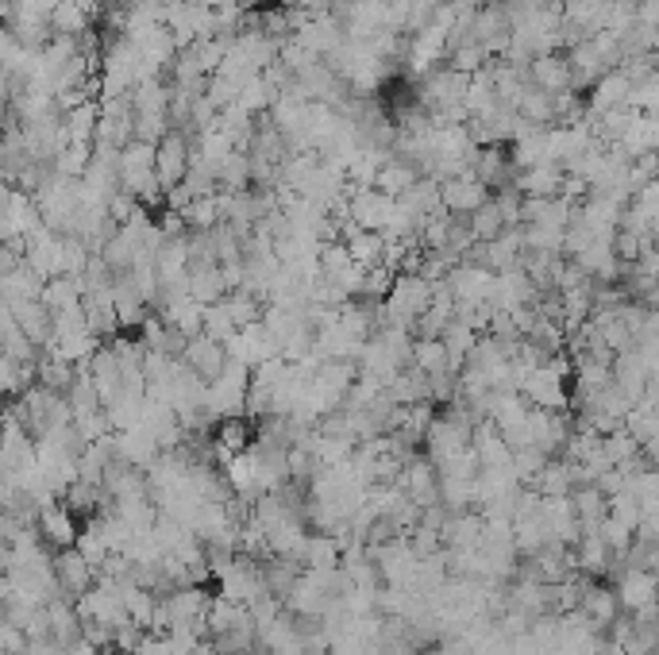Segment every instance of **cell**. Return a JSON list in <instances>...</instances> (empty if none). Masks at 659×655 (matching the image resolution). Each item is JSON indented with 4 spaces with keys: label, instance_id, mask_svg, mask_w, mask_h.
<instances>
[{
    "label": "cell",
    "instance_id": "1",
    "mask_svg": "<svg viewBox=\"0 0 659 655\" xmlns=\"http://www.w3.org/2000/svg\"><path fill=\"white\" fill-rule=\"evenodd\" d=\"M432 294H436V286H432L428 278H421V274H413V271H401L390 289V297L383 301L386 327H409V332H413L416 320L428 312Z\"/></svg>",
    "mask_w": 659,
    "mask_h": 655
},
{
    "label": "cell",
    "instance_id": "2",
    "mask_svg": "<svg viewBox=\"0 0 659 655\" xmlns=\"http://www.w3.org/2000/svg\"><path fill=\"white\" fill-rule=\"evenodd\" d=\"M39 213H43V224L47 228H55L58 236H70L73 224H78V213H82V181L78 178H62V174H55V178L47 181V186L39 189Z\"/></svg>",
    "mask_w": 659,
    "mask_h": 655
},
{
    "label": "cell",
    "instance_id": "3",
    "mask_svg": "<svg viewBox=\"0 0 659 655\" xmlns=\"http://www.w3.org/2000/svg\"><path fill=\"white\" fill-rule=\"evenodd\" d=\"M35 228H43V213L39 201L32 193L16 186H4V216H0V239L4 243L24 247V239L32 236Z\"/></svg>",
    "mask_w": 659,
    "mask_h": 655
},
{
    "label": "cell",
    "instance_id": "4",
    "mask_svg": "<svg viewBox=\"0 0 659 655\" xmlns=\"http://www.w3.org/2000/svg\"><path fill=\"white\" fill-rule=\"evenodd\" d=\"M393 209H398V196L383 193L378 186H351V196H348V213L358 228L366 231H386L393 221Z\"/></svg>",
    "mask_w": 659,
    "mask_h": 655
},
{
    "label": "cell",
    "instance_id": "5",
    "mask_svg": "<svg viewBox=\"0 0 659 655\" xmlns=\"http://www.w3.org/2000/svg\"><path fill=\"white\" fill-rule=\"evenodd\" d=\"M216 586H220V594H224V598L239 602V606H251L255 598L270 594L267 582H262V563H255V559H247V556H239L228 571H220Z\"/></svg>",
    "mask_w": 659,
    "mask_h": 655
},
{
    "label": "cell",
    "instance_id": "6",
    "mask_svg": "<svg viewBox=\"0 0 659 655\" xmlns=\"http://www.w3.org/2000/svg\"><path fill=\"white\" fill-rule=\"evenodd\" d=\"M617 602L625 614H640V609H659V571H640V567H625L617 574Z\"/></svg>",
    "mask_w": 659,
    "mask_h": 655
},
{
    "label": "cell",
    "instance_id": "7",
    "mask_svg": "<svg viewBox=\"0 0 659 655\" xmlns=\"http://www.w3.org/2000/svg\"><path fill=\"white\" fill-rule=\"evenodd\" d=\"M82 516L73 513L66 501H55V505L39 509V536L50 551H62V548H78V536H82Z\"/></svg>",
    "mask_w": 659,
    "mask_h": 655
},
{
    "label": "cell",
    "instance_id": "8",
    "mask_svg": "<svg viewBox=\"0 0 659 655\" xmlns=\"http://www.w3.org/2000/svg\"><path fill=\"white\" fill-rule=\"evenodd\" d=\"M189 166H193V135L189 131H170L158 143V181H163L166 193L186 181Z\"/></svg>",
    "mask_w": 659,
    "mask_h": 655
},
{
    "label": "cell",
    "instance_id": "9",
    "mask_svg": "<svg viewBox=\"0 0 659 655\" xmlns=\"http://www.w3.org/2000/svg\"><path fill=\"white\" fill-rule=\"evenodd\" d=\"M439 196H444V209H448L451 216H471L474 209L486 205L490 196H494V189H490L486 181H479L474 170H467L459 174V178L439 181Z\"/></svg>",
    "mask_w": 659,
    "mask_h": 655
},
{
    "label": "cell",
    "instance_id": "10",
    "mask_svg": "<svg viewBox=\"0 0 659 655\" xmlns=\"http://www.w3.org/2000/svg\"><path fill=\"white\" fill-rule=\"evenodd\" d=\"M398 490L405 493V498H413L421 509H436L439 505V471L432 458L416 455L405 463V471H401L398 478Z\"/></svg>",
    "mask_w": 659,
    "mask_h": 655
},
{
    "label": "cell",
    "instance_id": "11",
    "mask_svg": "<svg viewBox=\"0 0 659 655\" xmlns=\"http://www.w3.org/2000/svg\"><path fill=\"white\" fill-rule=\"evenodd\" d=\"M55 571H58V586H62V594L73 602L85 598V594L97 586V567H93L78 548L55 551Z\"/></svg>",
    "mask_w": 659,
    "mask_h": 655
},
{
    "label": "cell",
    "instance_id": "12",
    "mask_svg": "<svg viewBox=\"0 0 659 655\" xmlns=\"http://www.w3.org/2000/svg\"><path fill=\"white\" fill-rule=\"evenodd\" d=\"M166 606V617H170V629L174 624H193L209 636L204 629V617H209V606H212V594L204 586H181V590H170L163 598Z\"/></svg>",
    "mask_w": 659,
    "mask_h": 655
},
{
    "label": "cell",
    "instance_id": "13",
    "mask_svg": "<svg viewBox=\"0 0 659 655\" xmlns=\"http://www.w3.org/2000/svg\"><path fill=\"white\" fill-rule=\"evenodd\" d=\"M529 78L532 85H540L544 93H552V97H560V93H570L575 90V74H570V58L560 55V50H552V55H540L529 62ZM578 93V90H575Z\"/></svg>",
    "mask_w": 659,
    "mask_h": 655
},
{
    "label": "cell",
    "instance_id": "14",
    "mask_svg": "<svg viewBox=\"0 0 659 655\" xmlns=\"http://www.w3.org/2000/svg\"><path fill=\"white\" fill-rule=\"evenodd\" d=\"M544 528L552 544H567L575 548L582 540V521L575 513V501L570 498H544Z\"/></svg>",
    "mask_w": 659,
    "mask_h": 655
},
{
    "label": "cell",
    "instance_id": "15",
    "mask_svg": "<svg viewBox=\"0 0 659 655\" xmlns=\"http://www.w3.org/2000/svg\"><path fill=\"white\" fill-rule=\"evenodd\" d=\"M513 186L521 189L525 196L552 201V196H563V189H567V166H560V163L529 166V170H517V181H513Z\"/></svg>",
    "mask_w": 659,
    "mask_h": 655
},
{
    "label": "cell",
    "instance_id": "16",
    "mask_svg": "<svg viewBox=\"0 0 659 655\" xmlns=\"http://www.w3.org/2000/svg\"><path fill=\"white\" fill-rule=\"evenodd\" d=\"M181 359H186L204 382H216V378L224 374V367H228V347L201 332V336H193L186 344V355H181Z\"/></svg>",
    "mask_w": 659,
    "mask_h": 655
},
{
    "label": "cell",
    "instance_id": "17",
    "mask_svg": "<svg viewBox=\"0 0 659 655\" xmlns=\"http://www.w3.org/2000/svg\"><path fill=\"white\" fill-rule=\"evenodd\" d=\"M4 309L16 317V324L32 336V344L47 352L50 340H55V312H50L43 301H20V305H4Z\"/></svg>",
    "mask_w": 659,
    "mask_h": 655
},
{
    "label": "cell",
    "instance_id": "18",
    "mask_svg": "<svg viewBox=\"0 0 659 655\" xmlns=\"http://www.w3.org/2000/svg\"><path fill=\"white\" fill-rule=\"evenodd\" d=\"M247 624H255L251 609L239 606V602H232V598H224V594H216V598H212L209 617H204V629H209L212 640L228 636V632H236V629H247Z\"/></svg>",
    "mask_w": 659,
    "mask_h": 655
},
{
    "label": "cell",
    "instance_id": "19",
    "mask_svg": "<svg viewBox=\"0 0 659 655\" xmlns=\"http://www.w3.org/2000/svg\"><path fill=\"white\" fill-rule=\"evenodd\" d=\"M189 294H193V301H201V305L224 301V297L232 294L224 266H220V262H209V266H189Z\"/></svg>",
    "mask_w": 659,
    "mask_h": 655
},
{
    "label": "cell",
    "instance_id": "20",
    "mask_svg": "<svg viewBox=\"0 0 659 655\" xmlns=\"http://www.w3.org/2000/svg\"><path fill=\"white\" fill-rule=\"evenodd\" d=\"M570 501H575V513H578V521H582V533H598V528H602V521L610 516V498H605L598 483L575 486Z\"/></svg>",
    "mask_w": 659,
    "mask_h": 655
},
{
    "label": "cell",
    "instance_id": "21",
    "mask_svg": "<svg viewBox=\"0 0 659 655\" xmlns=\"http://www.w3.org/2000/svg\"><path fill=\"white\" fill-rule=\"evenodd\" d=\"M575 559H578V571L590 574V579H598V574H605L610 567L621 563L610 551V544L602 540V533H582V540L575 544Z\"/></svg>",
    "mask_w": 659,
    "mask_h": 655
},
{
    "label": "cell",
    "instance_id": "22",
    "mask_svg": "<svg viewBox=\"0 0 659 655\" xmlns=\"http://www.w3.org/2000/svg\"><path fill=\"white\" fill-rule=\"evenodd\" d=\"M582 614L590 617L598 629H610V624L617 621L625 609H621V602H617V590L602 586V582L590 579V586H586V598H582Z\"/></svg>",
    "mask_w": 659,
    "mask_h": 655
},
{
    "label": "cell",
    "instance_id": "23",
    "mask_svg": "<svg viewBox=\"0 0 659 655\" xmlns=\"http://www.w3.org/2000/svg\"><path fill=\"white\" fill-rule=\"evenodd\" d=\"M302 567L305 571H332V567H343V544L328 533H309V544L302 551Z\"/></svg>",
    "mask_w": 659,
    "mask_h": 655
},
{
    "label": "cell",
    "instance_id": "24",
    "mask_svg": "<svg viewBox=\"0 0 659 655\" xmlns=\"http://www.w3.org/2000/svg\"><path fill=\"white\" fill-rule=\"evenodd\" d=\"M97 123H101V100H85V105L62 112L66 143H93L97 140Z\"/></svg>",
    "mask_w": 659,
    "mask_h": 655
},
{
    "label": "cell",
    "instance_id": "25",
    "mask_svg": "<svg viewBox=\"0 0 659 655\" xmlns=\"http://www.w3.org/2000/svg\"><path fill=\"white\" fill-rule=\"evenodd\" d=\"M131 105H136V116H170V82H163V78L139 82L131 93Z\"/></svg>",
    "mask_w": 659,
    "mask_h": 655
},
{
    "label": "cell",
    "instance_id": "26",
    "mask_svg": "<svg viewBox=\"0 0 659 655\" xmlns=\"http://www.w3.org/2000/svg\"><path fill=\"white\" fill-rule=\"evenodd\" d=\"M421 178H424L421 166L409 163V158H398V155H393L390 163H386L383 170H378V181H375V186L383 189V193H390V196H401V193H409V189H413Z\"/></svg>",
    "mask_w": 659,
    "mask_h": 655
},
{
    "label": "cell",
    "instance_id": "27",
    "mask_svg": "<svg viewBox=\"0 0 659 655\" xmlns=\"http://www.w3.org/2000/svg\"><path fill=\"white\" fill-rule=\"evenodd\" d=\"M85 301V286L78 274H62V278H50L47 289H43V305L50 312H66V309H78Z\"/></svg>",
    "mask_w": 659,
    "mask_h": 655
},
{
    "label": "cell",
    "instance_id": "28",
    "mask_svg": "<svg viewBox=\"0 0 659 655\" xmlns=\"http://www.w3.org/2000/svg\"><path fill=\"white\" fill-rule=\"evenodd\" d=\"M537 493H544V498H570L575 493V471H570L567 458H552L544 471H540L537 483H529Z\"/></svg>",
    "mask_w": 659,
    "mask_h": 655
},
{
    "label": "cell",
    "instance_id": "29",
    "mask_svg": "<svg viewBox=\"0 0 659 655\" xmlns=\"http://www.w3.org/2000/svg\"><path fill=\"white\" fill-rule=\"evenodd\" d=\"M517 112H521L532 128H555V97L532 82H529V90H525V97L517 100Z\"/></svg>",
    "mask_w": 659,
    "mask_h": 655
},
{
    "label": "cell",
    "instance_id": "30",
    "mask_svg": "<svg viewBox=\"0 0 659 655\" xmlns=\"http://www.w3.org/2000/svg\"><path fill=\"white\" fill-rule=\"evenodd\" d=\"M50 24H55V35H73V39H82V35L93 32L97 20H93L78 0H62L55 9V16H50Z\"/></svg>",
    "mask_w": 659,
    "mask_h": 655
},
{
    "label": "cell",
    "instance_id": "31",
    "mask_svg": "<svg viewBox=\"0 0 659 655\" xmlns=\"http://www.w3.org/2000/svg\"><path fill=\"white\" fill-rule=\"evenodd\" d=\"M413 367L421 370V374H428V378L456 370V367H451V355H448V347H444V340H416Z\"/></svg>",
    "mask_w": 659,
    "mask_h": 655
},
{
    "label": "cell",
    "instance_id": "32",
    "mask_svg": "<svg viewBox=\"0 0 659 655\" xmlns=\"http://www.w3.org/2000/svg\"><path fill=\"white\" fill-rule=\"evenodd\" d=\"M467 224H471V231H474V239H479V243H490V239H497L505 228H509V224H505L502 205H497L494 196H490L486 205L474 209V213L467 216Z\"/></svg>",
    "mask_w": 659,
    "mask_h": 655
},
{
    "label": "cell",
    "instance_id": "33",
    "mask_svg": "<svg viewBox=\"0 0 659 655\" xmlns=\"http://www.w3.org/2000/svg\"><path fill=\"white\" fill-rule=\"evenodd\" d=\"M93 155H97V147H93V143H66V147L58 151V158H55V174L82 181L85 170L93 166Z\"/></svg>",
    "mask_w": 659,
    "mask_h": 655
},
{
    "label": "cell",
    "instance_id": "34",
    "mask_svg": "<svg viewBox=\"0 0 659 655\" xmlns=\"http://www.w3.org/2000/svg\"><path fill=\"white\" fill-rule=\"evenodd\" d=\"M236 332H239V324H236V317L228 312V301L204 305V336L220 340V344H228Z\"/></svg>",
    "mask_w": 659,
    "mask_h": 655
},
{
    "label": "cell",
    "instance_id": "35",
    "mask_svg": "<svg viewBox=\"0 0 659 655\" xmlns=\"http://www.w3.org/2000/svg\"><path fill=\"white\" fill-rule=\"evenodd\" d=\"M78 551H82V556L90 559L97 571L108 563V556H113V548H108L105 533H101L97 524H85V528H82V536H78Z\"/></svg>",
    "mask_w": 659,
    "mask_h": 655
},
{
    "label": "cell",
    "instance_id": "36",
    "mask_svg": "<svg viewBox=\"0 0 659 655\" xmlns=\"http://www.w3.org/2000/svg\"><path fill=\"white\" fill-rule=\"evenodd\" d=\"M548 463H552V458H548L540 448H517V451H513V471H517V478H521L525 486L537 483L540 471H544Z\"/></svg>",
    "mask_w": 659,
    "mask_h": 655
},
{
    "label": "cell",
    "instance_id": "37",
    "mask_svg": "<svg viewBox=\"0 0 659 655\" xmlns=\"http://www.w3.org/2000/svg\"><path fill=\"white\" fill-rule=\"evenodd\" d=\"M136 655H174L170 636H166V632H146V636L139 640Z\"/></svg>",
    "mask_w": 659,
    "mask_h": 655
},
{
    "label": "cell",
    "instance_id": "38",
    "mask_svg": "<svg viewBox=\"0 0 659 655\" xmlns=\"http://www.w3.org/2000/svg\"><path fill=\"white\" fill-rule=\"evenodd\" d=\"M644 540H659V498L644 501V521H640V533Z\"/></svg>",
    "mask_w": 659,
    "mask_h": 655
},
{
    "label": "cell",
    "instance_id": "39",
    "mask_svg": "<svg viewBox=\"0 0 659 655\" xmlns=\"http://www.w3.org/2000/svg\"><path fill=\"white\" fill-rule=\"evenodd\" d=\"M325 9H343V4H351V0H320Z\"/></svg>",
    "mask_w": 659,
    "mask_h": 655
}]
</instances>
